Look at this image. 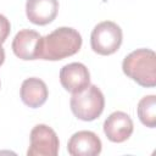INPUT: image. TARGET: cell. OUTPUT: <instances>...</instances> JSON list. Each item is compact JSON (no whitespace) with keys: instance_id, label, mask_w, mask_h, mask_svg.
<instances>
[{"instance_id":"1","label":"cell","mask_w":156,"mask_h":156,"mask_svg":"<svg viewBox=\"0 0 156 156\" xmlns=\"http://www.w3.org/2000/svg\"><path fill=\"white\" fill-rule=\"evenodd\" d=\"M82 37L71 27H60L39 40L38 58L57 61L72 56L79 51Z\"/></svg>"},{"instance_id":"2","label":"cell","mask_w":156,"mask_h":156,"mask_svg":"<svg viewBox=\"0 0 156 156\" xmlns=\"http://www.w3.org/2000/svg\"><path fill=\"white\" fill-rule=\"evenodd\" d=\"M124 74L145 88L156 85V55L150 49H136L122 62Z\"/></svg>"},{"instance_id":"3","label":"cell","mask_w":156,"mask_h":156,"mask_svg":"<svg viewBox=\"0 0 156 156\" xmlns=\"http://www.w3.org/2000/svg\"><path fill=\"white\" fill-rule=\"evenodd\" d=\"M73 115L82 121H94L104 111L105 98L102 91L96 85H88L79 93H73L71 101Z\"/></svg>"},{"instance_id":"4","label":"cell","mask_w":156,"mask_h":156,"mask_svg":"<svg viewBox=\"0 0 156 156\" xmlns=\"http://www.w3.org/2000/svg\"><path fill=\"white\" fill-rule=\"evenodd\" d=\"M122 39L121 27L112 21H104L94 27L90 35V45L100 55H111L119 49Z\"/></svg>"},{"instance_id":"5","label":"cell","mask_w":156,"mask_h":156,"mask_svg":"<svg viewBox=\"0 0 156 156\" xmlns=\"http://www.w3.org/2000/svg\"><path fill=\"white\" fill-rule=\"evenodd\" d=\"M58 136L46 124H37L30 132V145L28 156H56L58 152Z\"/></svg>"},{"instance_id":"6","label":"cell","mask_w":156,"mask_h":156,"mask_svg":"<svg viewBox=\"0 0 156 156\" xmlns=\"http://www.w3.org/2000/svg\"><path fill=\"white\" fill-rule=\"evenodd\" d=\"M61 85L69 93H79L90 84V73L85 65L72 62L65 65L60 71Z\"/></svg>"},{"instance_id":"7","label":"cell","mask_w":156,"mask_h":156,"mask_svg":"<svg viewBox=\"0 0 156 156\" xmlns=\"http://www.w3.org/2000/svg\"><path fill=\"white\" fill-rule=\"evenodd\" d=\"M134 126L129 115L122 111L112 112L104 122V133L112 143H123L133 133Z\"/></svg>"},{"instance_id":"8","label":"cell","mask_w":156,"mask_h":156,"mask_svg":"<svg viewBox=\"0 0 156 156\" xmlns=\"http://www.w3.org/2000/svg\"><path fill=\"white\" fill-rule=\"evenodd\" d=\"M100 138L90 130H79L74 133L67 144L68 154L72 156H95L101 152Z\"/></svg>"},{"instance_id":"9","label":"cell","mask_w":156,"mask_h":156,"mask_svg":"<svg viewBox=\"0 0 156 156\" xmlns=\"http://www.w3.org/2000/svg\"><path fill=\"white\" fill-rule=\"evenodd\" d=\"M58 11V0H27L26 13L28 20L38 26L52 22Z\"/></svg>"},{"instance_id":"10","label":"cell","mask_w":156,"mask_h":156,"mask_svg":"<svg viewBox=\"0 0 156 156\" xmlns=\"http://www.w3.org/2000/svg\"><path fill=\"white\" fill-rule=\"evenodd\" d=\"M40 34L32 29H21L12 40L15 55L22 60H37L39 52Z\"/></svg>"},{"instance_id":"11","label":"cell","mask_w":156,"mask_h":156,"mask_svg":"<svg viewBox=\"0 0 156 156\" xmlns=\"http://www.w3.org/2000/svg\"><path fill=\"white\" fill-rule=\"evenodd\" d=\"M48 95L49 91L45 82L37 77L24 79L21 85V99L32 108L40 107L46 101Z\"/></svg>"},{"instance_id":"12","label":"cell","mask_w":156,"mask_h":156,"mask_svg":"<svg viewBox=\"0 0 156 156\" xmlns=\"http://www.w3.org/2000/svg\"><path fill=\"white\" fill-rule=\"evenodd\" d=\"M138 117L141 123L149 128L156 127V96H144L138 102Z\"/></svg>"},{"instance_id":"13","label":"cell","mask_w":156,"mask_h":156,"mask_svg":"<svg viewBox=\"0 0 156 156\" xmlns=\"http://www.w3.org/2000/svg\"><path fill=\"white\" fill-rule=\"evenodd\" d=\"M10 30H11L10 21L4 15L0 13V44H2L6 40V38L10 34Z\"/></svg>"},{"instance_id":"14","label":"cell","mask_w":156,"mask_h":156,"mask_svg":"<svg viewBox=\"0 0 156 156\" xmlns=\"http://www.w3.org/2000/svg\"><path fill=\"white\" fill-rule=\"evenodd\" d=\"M4 61H5V50L0 44V66L4 63Z\"/></svg>"}]
</instances>
